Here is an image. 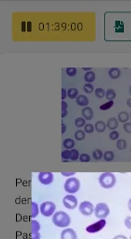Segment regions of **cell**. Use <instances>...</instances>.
<instances>
[{
    "mask_svg": "<svg viewBox=\"0 0 131 239\" xmlns=\"http://www.w3.org/2000/svg\"><path fill=\"white\" fill-rule=\"evenodd\" d=\"M78 90L76 88H70L68 90L67 95L70 99H75L78 95Z\"/></svg>",
    "mask_w": 131,
    "mask_h": 239,
    "instance_id": "d6986e66",
    "label": "cell"
},
{
    "mask_svg": "<svg viewBox=\"0 0 131 239\" xmlns=\"http://www.w3.org/2000/svg\"><path fill=\"white\" fill-rule=\"evenodd\" d=\"M82 69L84 71H89V70H91L92 68H82Z\"/></svg>",
    "mask_w": 131,
    "mask_h": 239,
    "instance_id": "7dc6e473",
    "label": "cell"
},
{
    "mask_svg": "<svg viewBox=\"0 0 131 239\" xmlns=\"http://www.w3.org/2000/svg\"><path fill=\"white\" fill-rule=\"evenodd\" d=\"M105 91L102 88H97L95 91V95L98 98H102L105 95Z\"/></svg>",
    "mask_w": 131,
    "mask_h": 239,
    "instance_id": "83f0119b",
    "label": "cell"
},
{
    "mask_svg": "<svg viewBox=\"0 0 131 239\" xmlns=\"http://www.w3.org/2000/svg\"><path fill=\"white\" fill-rule=\"evenodd\" d=\"M129 239H131V236H130V238H129Z\"/></svg>",
    "mask_w": 131,
    "mask_h": 239,
    "instance_id": "f907efd6",
    "label": "cell"
},
{
    "mask_svg": "<svg viewBox=\"0 0 131 239\" xmlns=\"http://www.w3.org/2000/svg\"><path fill=\"white\" fill-rule=\"evenodd\" d=\"M127 144L124 139H119L117 141L116 147L119 151H124L127 148Z\"/></svg>",
    "mask_w": 131,
    "mask_h": 239,
    "instance_id": "ffe728a7",
    "label": "cell"
},
{
    "mask_svg": "<svg viewBox=\"0 0 131 239\" xmlns=\"http://www.w3.org/2000/svg\"><path fill=\"white\" fill-rule=\"evenodd\" d=\"M105 224L106 221L104 219H102L100 221H98V222L95 223L87 227L86 228V230L89 233H95L102 230L105 227Z\"/></svg>",
    "mask_w": 131,
    "mask_h": 239,
    "instance_id": "9c48e42d",
    "label": "cell"
},
{
    "mask_svg": "<svg viewBox=\"0 0 131 239\" xmlns=\"http://www.w3.org/2000/svg\"><path fill=\"white\" fill-rule=\"evenodd\" d=\"M71 152V156L70 159L72 161H76L79 158V153L77 149H73L70 151Z\"/></svg>",
    "mask_w": 131,
    "mask_h": 239,
    "instance_id": "4dcf8cb0",
    "label": "cell"
},
{
    "mask_svg": "<svg viewBox=\"0 0 131 239\" xmlns=\"http://www.w3.org/2000/svg\"><path fill=\"white\" fill-rule=\"evenodd\" d=\"M129 116H130V118H131V112H130V115H129Z\"/></svg>",
    "mask_w": 131,
    "mask_h": 239,
    "instance_id": "681fc988",
    "label": "cell"
},
{
    "mask_svg": "<svg viewBox=\"0 0 131 239\" xmlns=\"http://www.w3.org/2000/svg\"><path fill=\"white\" fill-rule=\"evenodd\" d=\"M75 138L77 141H82L84 140L86 137V134L83 130H79L76 131L74 134Z\"/></svg>",
    "mask_w": 131,
    "mask_h": 239,
    "instance_id": "603a6c76",
    "label": "cell"
},
{
    "mask_svg": "<svg viewBox=\"0 0 131 239\" xmlns=\"http://www.w3.org/2000/svg\"><path fill=\"white\" fill-rule=\"evenodd\" d=\"M80 188V182L76 177H70L66 180L64 184V189L69 194H75Z\"/></svg>",
    "mask_w": 131,
    "mask_h": 239,
    "instance_id": "3957f363",
    "label": "cell"
},
{
    "mask_svg": "<svg viewBox=\"0 0 131 239\" xmlns=\"http://www.w3.org/2000/svg\"><path fill=\"white\" fill-rule=\"evenodd\" d=\"M119 137V134L117 131H112V132L109 134V138L112 140H117Z\"/></svg>",
    "mask_w": 131,
    "mask_h": 239,
    "instance_id": "d590c367",
    "label": "cell"
},
{
    "mask_svg": "<svg viewBox=\"0 0 131 239\" xmlns=\"http://www.w3.org/2000/svg\"><path fill=\"white\" fill-rule=\"evenodd\" d=\"M129 94H130V95H131V86H130V87H129Z\"/></svg>",
    "mask_w": 131,
    "mask_h": 239,
    "instance_id": "c3c4849f",
    "label": "cell"
},
{
    "mask_svg": "<svg viewBox=\"0 0 131 239\" xmlns=\"http://www.w3.org/2000/svg\"><path fill=\"white\" fill-rule=\"evenodd\" d=\"M76 102L77 105L85 107L88 105L89 104V99L88 97L85 95H80L76 98Z\"/></svg>",
    "mask_w": 131,
    "mask_h": 239,
    "instance_id": "7c38bea8",
    "label": "cell"
},
{
    "mask_svg": "<svg viewBox=\"0 0 131 239\" xmlns=\"http://www.w3.org/2000/svg\"><path fill=\"white\" fill-rule=\"evenodd\" d=\"M114 105V102L113 101H109L107 103L103 104L102 105H100L99 106V109L102 111H105L107 109H111V107L113 106Z\"/></svg>",
    "mask_w": 131,
    "mask_h": 239,
    "instance_id": "f1b7e54d",
    "label": "cell"
},
{
    "mask_svg": "<svg viewBox=\"0 0 131 239\" xmlns=\"http://www.w3.org/2000/svg\"><path fill=\"white\" fill-rule=\"evenodd\" d=\"M53 175L51 172H40L38 174V179L43 185H48L53 181Z\"/></svg>",
    "mask_w": 131,
    "mask_h": 239,
    "instance_id": "ba28073f",
    "label": "cell"
},
{
    "mask_svg": "<svg viewBox=\"0 0 131 239\" xmlns=\"http://www.w3.org/2000/svg\"></svg>",
    "mask_w": 131,
    "mask_h": 239,
    "instance_id": "816d5d0a",
    "label": "cell"
},
{
    "mask_svg": "<svg viewBox=\"0 0 131 239\" xmlns=\"http://www.w3.org/2000/svg\"><path fill=\"white\" fill-rule=\"evenodd\" d=\"M52 221L53 224L59 227H66L69 225L71 219L67 213L63 211L55 212L52 216Z\"/></svg>",
    "mask_w": 131,
    "mask_h": 239,
    "instance_id": "6da1fadb",
    "label": "cell"
},
{
    "mask_svg": "<svg viewBox=\"0 0 131 239\" xmlns=\"http://www.w3.org/2000/svg\"><path fill=\"white\" fill-rule=\"evenodd\" d=\"M71 156V152L69 150H65L62 151V157L65 159H70Z\"/></svg>",
    "mask_w": 131,
    "mask_h": 239,
    "instance_id": "8d00e7d4",
    "label": "cell"
},
{
    "mask_svg": "<svg viewBox=\"0 0 131 239\" xmlns=\"http://www.w3.org/2000/svg\"><path fill=\"white\" fill-rule=\"evenodd\" d=\"M83 89H84V91L85 93L87 94H91L94 91V87L92 84L87 83L84 85Z\"/></svg>",
    "mask_w": 131,
    "mask_h": 239,
    "instance_id": "836d02e7",
    "label": "cell"
},
{
    "mask_svg": "<svg viewBox=\"0 0 131 239\" xmlns=\"http://www.w3.org/2000/svg\"><path fill=\"white\" fill-rule=\"evenodd\" d=\"M103 157H104L105 161L108 162H111L114 159L115 154L112 151H106L103 155Z\"/></svg>",
    "mask_w": 131,
    "mask_h": 239,
    "instance_id": "7402d4cb",
    "label": "cell"
},
{
    "mask_svg": "<svg viewBox=\"0 0 131 239\" xmlns=\"http://www.w3.org/2000/svg\"><path fill=\"white\" fill-rule=\"evenodd\" d=\"M40 239V234L39 232L36 233H32L31 234V239Z\"/></svg>",
    "mask_w": 131,
    "mask_h": 239,
    "instance_id": "60d3db41",
    "label": "cell"
},
{
    "mask_svg": "<svg viewBox=\"0 0 131 239\" xmlns=\"http://www.w3.org/2000/svg\"><path fill=\"white\" fill-rule=\"evenodd\" d=\"M124 224L128 229L131 230V216H127L125 218Z\"/></svg>",
    "mask_w": 131,
    "mask_h": 239,
    "instance_id": "f35d334b",
    "label": "cell"
},
{
    "mask_svg": "<svg viewBox=\"0 0 131 239\" xmlns=\"http://www.w3.org/2000/svg\"><path fill=\"white\" fill-rule=\"evenodd\" d=\"M127 206H128V208L130 211L131 212V198L129 199V202H128V204H127Z\"/></svg>",
    "mask_w": 131,
    "mask_h": 239,
    "instance_id": "bcb514c9",
    "label": "cell"
},
{
    "mask_svg": "<svg viewBox=\"0 0 131 239\" xmlns=\"http://www.w3.org/2000/svg\"><path fill=\"white\" fill-rule=\"evenodd\" d=\"M94 127L92 124H87L84 126L85 132L88 134H92L94 131Z\"/></svg>",
    "mask_w": 131,
    "mask_h": 239,
    "instance_id": "f546056e",
    "label": "cell"
},
{
    "mask_svg": "<svg viewBox=\"0 0 131 239\" xmlns=\"http://www.w3.org/2000/svg\"><path fill=\"white\" fill-rule=\"evenodd\" d=\"M129 114L126 112H121L118 114V120L121 123H126L129 120Z\"/></svg>",
    "mask_w": 131,
    "mask_h": 239,
    "instance_id": "e0dca14e",
    "label": "cell"
},
{
    "mask_svg": "<svg viewBox=\"0 0 131 239\" xmlns=\"http://www.w3.org/2000/svg\"><path fill=\"white\" fill-rule=\"evenodd\" d=\"M66 130H67V126H66L65 124L62 123V134H65Z\"/></svg>",
    "mask_w": 131,
    "mask_h": 239,
    "instance_id": "ee69618b",
    "label": "cell"
},
{
    "mask_svg": "<svg viewBox=\"0 0 131 239\" xmlns=\"http://www.w3.org/2000/svg\"><path fill=\"white\" fill-rule=\"evenodd\" d=\"M66 73L70 77H74L76 76L77 70L75 68H68L66 69Z\"/></svg>",
    "mask_w": 131,
    "mask_h": 239,
    "instance_id": "e575fe53",
    "label": "cell"
},
{
    "mask_svg": "<svg viewBox=\"0 0 131 239\" xmlns=\"http://www.w3.org/2000/svg\"><path fill=\"white\" fill-rule=\"evenodd\" d=\"M75 145V142L73 139L71 138H66L63 142V146L65 148L67 149H72Z\"/></svg>",
    "mask_w": 131,
    "mask_h": 239,
    "instance_id": "ac0fdd59",
    "label": "cell"
},
{
    "mask_svg": "<svg viewBox=\"0 0 131 239\" xmlns=\"http://www.w3.org/2000/svg\"><path fill=\"white\" fill-rule=\"evenodd\" d=\"M31 206H32V212H31V217L35 218L37 216L38 213H39V209H38V206L36 202H31Z\"/></svg>",
    "mask_w": 131,
    "mask_h": 239,
    "instance_id": "484cf974",
    "label": "cell"
},
{
    "mask_svg": "<svg viewBox=\"0 0 131 239\" xmlns=\"http://www.w3.org/2000/svg\"><path fill=\"white\" fill-rule=\"evenodd\" d=\"M79 160L83 163H88L91 160V158L89 155L86 153H82L79 156Z\"/></svg>",
    "mask_w": 131,
    "mask_h": 239,
    "instance_id": "d6a6232c",
    "label": "cell"
},
{
    "mask_svg": "<svg viewBox=\"0 0 131 239\" xmlns=\"http://www.w3.org/2000/svg\"><path fill=\"white\" fill-rule=\"evenodd\" d=\"M62 203L66 208L69 209H73L77 206L78 201L75 196L68 194L63 198Z\"/></svg>",
    "mask_w": 131,
    "mask_h": 239,
    "instance_id": "52a82bcc",
    "label": "cell"
},
{
    "mask_svg": "<svg viewBox=\"0 0 131 239\" xmlns=\"http://www.w3.org/2000/svg\"><path fill=\"white\" fill-rule=\"evenodd\" d=\"M75 125L77 128H82L86 125V120L81 117L77 118L75 120Z\"/></svg>",
    "mask_w": 131,
    "mask_h": 239,
    "instance_id": "d4e9b609",
    "label": "cell"
},
{
    "mask_svg": "<svg viewBox=\"0 0 131 239\" xmlns=\"http://www.w3.org/2000/svg\"><path fill=\"white\" fill-rule=\"evenodd\" d=\"M31 226H32V233H36L39 232V230L40 229V225L38 222L35 220L31 221Z\"/></svg>",
    "mask_w": 131,
    "mask_h": 239,
    "instance_id": "4316f807",
    "label": "cell"
},
{
    "mask_svg": "<svg viewBox=\"0 0 131 239\" xmlns=\"http://www.w3.org/2000/svg\"><path fill=\"white\" fill-rule=\"evenodd\" d=\"M79 210L82 214L85 216H90L94 210L92 203L88 201H84L80 203L79 206Z\"/></svg>",
    "mask_w": 131,
    "mask_h": 239,
    "instance_id": "8992f818",
    "label": "cell"
},
{
    "mask_svg": "<svg viewBox=\"0 0 131 239\" xmlns=\"http://www.w3.org/2000/svg\"><path fill=\"white\" fill-rule=\"evenodd\" d=\"M56 209L55 205L52 202L47 201L41 204L40 207V212L45 216H51L55 212Z\"/></svg>",
    "mask_w": 131,
    "mask_h": 239,
    "instance_id": "5b68a950",
    "label": "cell"
},
{
    "mask_svg": "<svg viewBox=\"0 0 131 239\" xmlns=\"http://www.w3.org/2000/svg\"><path fill=\"white\" fill-rule=\"evenodd\" d=\"M106 124L104 122L99 120L97 121L95 124V129L99 133L104 132L106 129Z\"/></svg>",
    "mask_w": 131,
    "mask_h": 239,
    "instance_id": "5bb4252c",
    "label": "cell"
},
{
    "mask_svg": "<svg viewBox=\"0 0 131 239\" xmlns=\"http://www.w3.org/2000/svg\"><path fill=\"white\" fill-rule=\"evenodd\" d=\"M106 126L109 130L114 131L118 127L119 122H118V120L116 119V118L112 117V118H109L108 120Z\"/></svg>",
    "mask_w": 131,
    "mask_h": 239,
    "instance_id": "4fadbf2b",
    "label": "cell"
},
{
    "mask_svg": "<svg viewBox=\"0 0 131 239\" xmlns=\"http://www.w3.org/2000/svg\"><path fill=\"white\" fill-rule=\"evenodd\" d=\"M67 92H66V91L65 89L62 88V100H64V99H65L66 97V96H67Z\"/></svg>",
    "mask_w": 131,
    "mask_h": 239,
    "instance_id": "b9f144b4",
    "label": "cell"
},
{
    "mask_svg": "<svg viewBox=\"0 0 131 239\" xmlns=\"http://www.w3.org/2000/svg\"><path fill=\"white\" fill-rule=\"evenodd\" d=\"M116 96V94L114 89H108L105 94V97L107 100L113 101Z\"/></svg>",
    "mask_w": 131,
    "mask_h": 239,
    "instance_id": "44dd1931",
    "label": "cell"
},
{
    "mask_svg": "<svg viewBox=\"0 0 131 239\" xmlns=\"http://www.w3.org/2000/svg\"><path fill=\"white\" fill-rule=\"evenodd\" d=\"M61 174L66 177H69L75 175L76 174V172H61Z\"/></svg>",
    "mask_w": 131,
    "mask_h": 239,
    "instance_id": "ab89813d",
    "label": "cell"
},
{
    "mask_svg": "<svg viewBox=\"0 0 131 239\" xmlns=\"http://www.w3.org/2000/svg\"><path fill=\"white\" fill-rule=\"evenodd\" d=\"M84 80L87 83H93L95 80V73L93 71H88L84 75Z\"/></svg>",
    "mask_w": 131,
    "mask_h": 239,
    "instance_id": "2e32d148",
    "label": "cell"
},
{
    "mask_svg": "<svg viewBox=\"0 0 131 239\" xmlns=\"http://www.w3.org/2000/svg\"><path fill=\"white\" fill-rule=\"evenodd\" d=\"M121 72L119 68H112L110 69L109 71V74L111 78L113 79H116L119 78L121 76Z\"/></svg>",
    "mask_w": 131,
    "mask_h": 239,
    "instance_id": "9a60e30c",
    "label": "cell"
},
{
    "mask_svg": "<svg viewBox=\"0 0 131 239\" xmlns=\"http://www.w3.org/2000/svg\"><path fill=\"white\" fill-rule=\"evenodd\" d=\"M82 116L87 121H90L94 118V111L90 107H86L82 109Z\"/></svg>",
    "mask_w": 131,
    "mask_h": 239,
    "instance_id": "8fae6325",
    "label": "cell"
},
{
    "mask_svg": "<svg viewBox=\"0 0 131 239\" xmlns=\"http://www.w3.org/2000/svg\"><path fill=\"white\" fill-rule=\"evenodd\" d=\"M113 239H128L126 237H125L124 235H117L116 236V237H115Z\"/></svg>",
    "mask_w": 131,
    "mask_h": 239,
    "instance_id": "7bdbcfd3",
    "label": "cell"
},
{
    "mask_svg": "<svg viewBox=\"0 0 131 239\" xmlns=\"http://www.w3.org/2000/svg\"><path fill=\"white\" fill-rule=\"evenodd\" d=\"M126 105L128 107L131 108V98H129L126 101Z\"/></svg>",
    "mask_w": 131,
    "mask_h": 239,
    "instance_id": "f6af8a7d",
    "label": "cell"
},
{
    "mask_svg": "<svg viewBox=\"0 0 131 239\" xmlns=\"http://www.w3.org/2000/svg\"><path fill=\"white\" fill-rule=\"evenodd\" d=\"M98 182L100 186L104 189L113 188L115 185L116 178L113 173L105 172L100 174L98 177Z\"/></svg>",
    "mask_w": 131,
    "mask_h": 239,
    "instance_id": "7a4b0ae2",
    "label": "cell"
},
{
    "mask_svg": "<svg viewBox=\"0 0 131 239\" xmlns=\"http://www.w3.org/2000/svg\"><path fill=\"white\" fill-rule=\"evenodd\" d=\"M123 128L124 130H125V132L131 134V122H126L123 125Z\"/></svg>",
    "mask_w": 131,
    "mask_h": 239,
    "instance_id": "74e56055",
    "label": "cell"
},
{
    "mask_svg": "<svg viewBox=\"0 0 131 239\" xmlns=\"http://www.w3.org/2000/svg\"><path fill=\"white\" fill-rule=\"evenodd\" d=\"M60 237L61 239H77V235L73 229H66L62 231Z\"/></svg>",
    "mask_w": 131,
    "mask_h": 239,
    "instance_id": "30bf717a",
    "label": "cell"
},
{
    "mask_svg": "<svg viewBox=\"0 0 131 239\" xmlns=\"http://www.w3.org/2000/svg\"><path fill=\"white\" fill-rule=\"evenodd\" d=\"M103 153L99 149H96L92 152V156L95 160H99L103 157Z\"/></svg>",
    "mask_w": 131,
    "mask_h": 239,
    "instance_id": "cb8c5ba5",
    "label": "cell"
},
{
    "mask_svg": "<svg viewBox=\"0 0 131 239\" xmlns=\"http://www.w3.org/2000/svg\"><path fill=\"white\" fill-rule=\"evenodd\" d=\"M94 211L96 217L100 219L106 218L110 212L109 206L104 202H99L97 204L95 207Z\"/></svg>",
    "mask_w": 131,
    "mask_h": 239,
    "instance_id": "277c9868",
    "label": "cell"
},
{
    "mask_svg": "<svg viewBox=\"0 0 131 239\" xmlns=\"http://www.w3.org/2000/svg\"><path fill=\"white\" fill-rule=\"evenodd\" d=\"M68 105L66 102L62 101V117L65 118L66 116H67L68 111L67 109Z\"/></svg>",
    "mask_w": 131,
    "mask_h": 239,
    "instance_id": "1f68e13d",
    "label": "cell"
}]
</instances>
